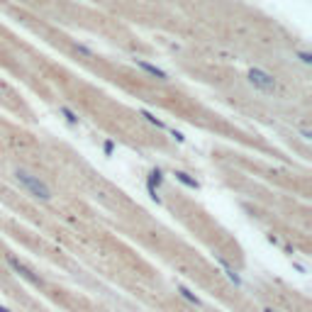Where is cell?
Returning a JSON list of instances; mask_svg holds the SVG:
<instances>
[{
    "label": "cell",
    "instance_id": "1",
    "mask_svg": "<svg viewBox=\"0 0 312 312\" xmlns=\"http://www.w3.org/2000/svg\"><path fill=\"white\" fill-rule=\"evenodd\" d=\"M12 178H15V183H17L30 198H34V200L49 202L51 198H54V193H51V188L46 186V180L39 178V176L32 173V171H27V168H15Z\"/></svg>",
    "mask_w": 312,
    "mask_h": 312
},
{
    "label": "cell",
    "instance_id": "2",
    "mask_svg": "<svg viewBox=\"0 0 312 312\" xmlns=\"http://www.w3.org/2000/svg\"><path fill=\"white\" fill-rule=\"evenodd\" d=\"M246 78H249V86L256 88L258 93H276V90H278L276 76L268 73V71H264V68H249Z\"/></svg>",
    "mask_w": 312,
    "mask_h": 312
}]
</instances>
